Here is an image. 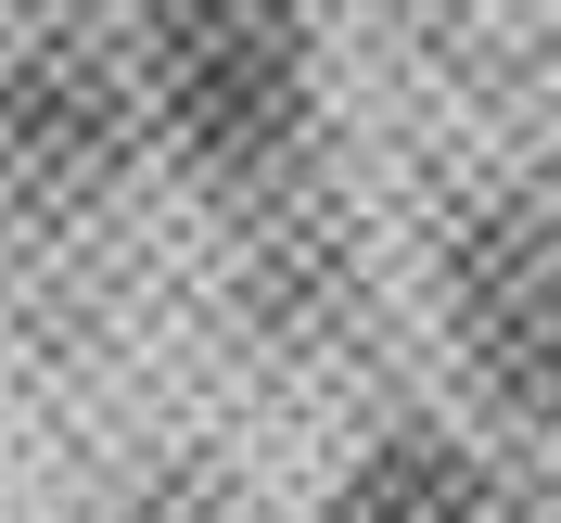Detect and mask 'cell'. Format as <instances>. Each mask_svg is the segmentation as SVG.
<instances>
[{"label": "cell", "mask_w": 561, "mask_h": 523, "mask_svg": "<svg viewBox=\"0 0 561 523\" xmlns=\"http://www.w3.org/2000/svg\"><path fill=\"white\" fill-rule=\"evenodd\" d=\"M332 523H497V511H485V473H472L459 447L396 434V447H370V459L345 473Z\"/></svg>", "instance_id": "4"}, {"label": "cell", "mask_w": 561, "mask_h": 523, "mask_svg": "<svg viewBox=\"0 0 561 523\" xmlns=\"http://www.w3.org/2000/svg\"><path fill=\"white\" fill-rule=\"evenodd\" d=\"M128 167V103L77 38H38L0 65V192L26 205H90Z\"/></svg>", "instance_id": "3"}, {"label": "cell", "mask_w": 561, "mask_h": 523, "mask_svg": "<svg viewBox=\"0 0 561 523\" xmlns=\"http://www.w3.org/2000/svg\"><path fill=\"white\" fill-rule=\"evenodd\" d=\"M447 345L485 409L561 421V230L524 205H472L447 230Z\"/></svg>", "instance_id": "2"}, {"label": "cell", "mask_w": 561, "mask_h": 523, "mask_svg": "<svg viewBox=\"0 0 561 523\" xmlns=\"http://www.w3.org/2000/svg\"><path fill=\"white\" fill-rule=\"evenodd\" d=\"M140 103L205 179L280 167L319 103L307 0H140Z\"/></svg>", "instance_id": "1"}]
</instances>
